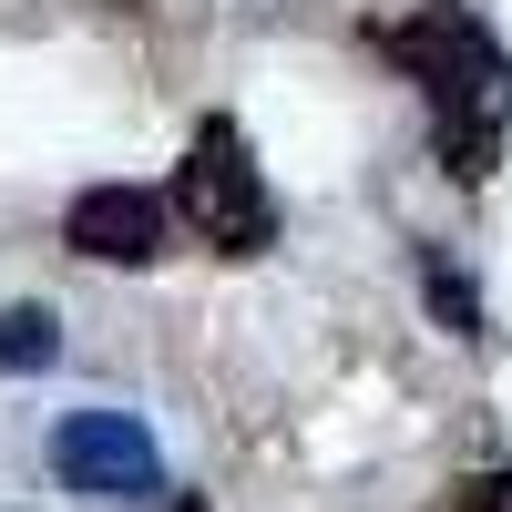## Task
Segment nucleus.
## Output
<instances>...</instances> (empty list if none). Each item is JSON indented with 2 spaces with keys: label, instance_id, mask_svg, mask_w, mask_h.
<instances>
[{
  "label": "nucleus",
  "instance_id": "obj_1",
  "mask_svg": "<svg viewBox=\"0 0 512 512\" xmlns=\"http://www.w3.org/2000/svg\"><path fill=\"white\" fill-rule=\"evenodd\" d=\"M369 41L420 82L451 185H492L502 134H512V52H502V31L472 0H400V11L369 21Z\"/></svg>",
  "mask_w": 512,
  "mask_h": 512
},
{
  "label": "nucleus",
  "instance_id": "obj_2",
  "mask_svg": "<svg viewBox=\"0 0 512 512\" xmlns=\"http://www.w3.org/2000/svg\"><path fill=\"white\" fill-rule=\"evenodd\" d=\"M175 216L216 246V256H267L277 246V195L256 185V154L226 113H205L195 123V144L175 164Z\"/></svg>",
  "mask_w": 512,
  "mask_h": 512
},
{
  "label": "nucleus",
  "instance_id": "obj_3",
  "mask_svg": "<svg viewBox=\"0 0 512 512\" xmlns=\"http://www.w3.org/2000/svg\"><path fill=\"white\" fill-rule=\"evenodd\" d=\"M52 482L82 502H154L164 492V451L134 410H62L52 431Z\"/></svg>",
  "mask_w": 512,
  "mask_h": 512
},
{
  "label": "nucleus",
  "instance_id": "obj_4",
  "mask_svg": "<svg viewBox=\"0 0 512 512\" xmlns=\"http://www.w3.org/2000/svg\"><path fill=\"white\" fill-rule=\"evenodd\" d=\"M62 246L93 256V267H154L164 256V195L154 185H82L72 216H62Z\"/></svg>",
  "mask_w": 512,
  "mask_h": 512
},
{
  "label": "nucleus",
  "instance_id": "obj_5",
  "mask_svg": "<svg viewBox=\"0 0 512 512\" xmlns=\"http://www.w3.org/2000/svg\"><path fill=\"white\" fill-rule=\"evenodd\" d=\"M52 359H62V318L52 308H0V369L31 379V369H52Z\"/></svg>",
  "mask_w": 512,
  "mask_h": 512
},
{
  "label": "nucleus",
  "instance_id": "obj_6",
  "mask_svg": "<svg viewBox=\"0 0 512 512\" xmlns=\"http://www.w3.org/2000/svg\"><path fill=\"white\" fill-rule=\"evenodd\" d=\"M420 287L441 297V318H451V338H482V297H472V277H461L451 256H420Z\"/></svg>",
  "mask_w": 512,
  "mask_h": 512
},
{
  "label": "nucleus",
  "instance_id": "obj_7",
  "mask_svg": "<svg viewBox=\"0 0 512 512\" xmlns=\"http://www.w3.org/2000/svg\"><path fill=\"white\" fill-rule=\"evenodd\" d=\"M441 512H512V472H461Z\"/></svg>",
  "mask_w": 512,
  "mask_h": 512
},
{
  "label": "nucleus",
  "instance_id": "obj_8",
  "mask_svg": "<svg viewBox=\"0 0 512 512\" xmlns=\"http://www.w3.org/2000/svg\"><path fill=\"white\" fill-rule=\"evenodd\" d=\"M175 512H205V502H195V492H175Z\"/></svg>",
  "mask_w": 512,
  "mask_h": 512
}]
</instances>
